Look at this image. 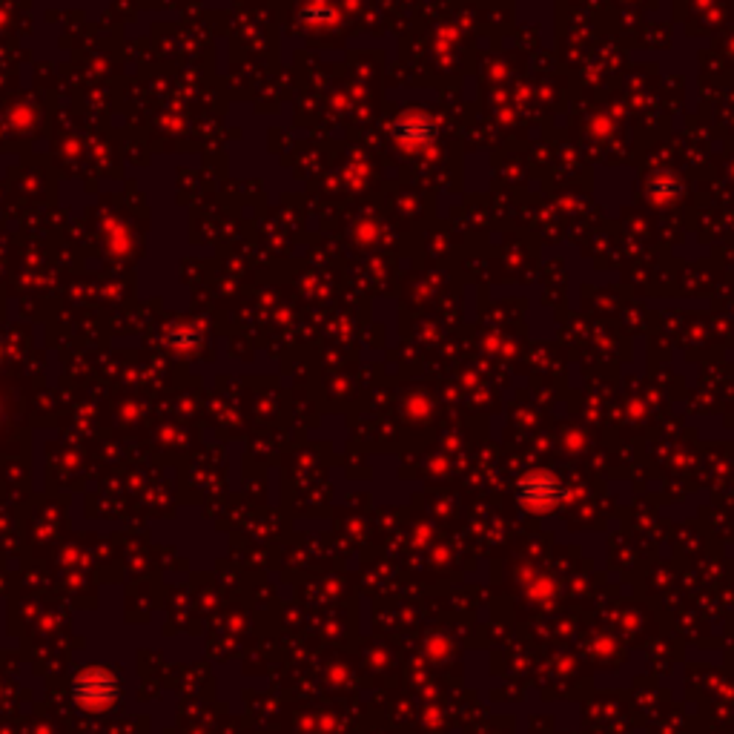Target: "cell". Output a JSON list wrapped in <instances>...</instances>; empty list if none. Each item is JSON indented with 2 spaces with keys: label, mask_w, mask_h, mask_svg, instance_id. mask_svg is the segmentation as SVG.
<instances>
[{
  "label": "cell",
  "mask_w": 734,
  "mask_h": 734,
  "mask_svg": "<svg viewBox=\"0 0 734 734\" xmlns=\"http://www.w3.org/2000/svg\"><path fill=\"white\" fill-rule=\"evenodd\" d=\"M393 135H396L399 144H405L411 150H422L436 138V127L431 124V118H425V115H405L402 121L393 124Z\"/></svg>",
  "instance_id": "7a4b0ae2"
},
{
  "label": "cell",
  "mask_w": 734,
  "mask_h": 734,
  "mask_svg": "<svg viewBox=\"0 0 734 734\" xmlns=\"http://www.w3.org/2000/svg\"><path fill=\"white\" fill-rule=\"evenodd\" d=\"M677 193V184L671 181L669 175H660L657 181H651V195H657V198H669V195Z\"/></svg>",
  "instance_id": "3957f363"
},
{
  "label": "cell",
  "mask_w": 734,
  "mask_h": 734,
  "mask_svg": "<svg viewBox=\"0 0 734 734\" xmlns=\"http://www.w3.org/2000/svg\"><path fill=\"white\" fill-rule=\"evenodd\" d=\"M121 697V677L107 666H87L72 680V700L87 712H107Z\"/></svg>",
  "instance_id": "6da1fadb"
}]
</instances>
